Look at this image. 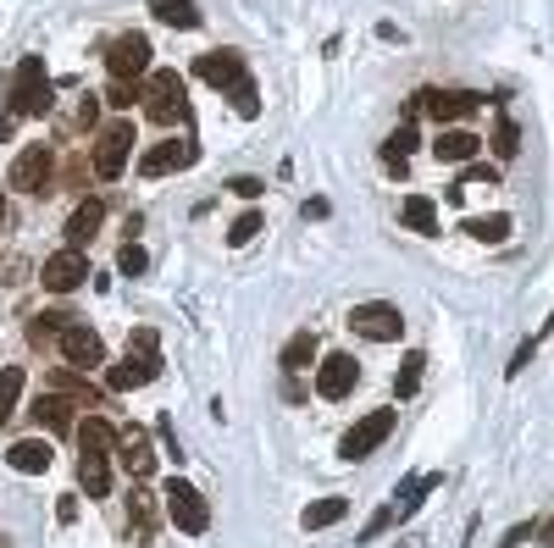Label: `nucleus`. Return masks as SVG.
Returning a JSON list of instances; mask_svg holds the SVG:
<instances>
[{
    "mask_svg": "<svg viewBox=\"0 0 554 548\" xmlns=\"http://www.w3.org/2000/svg\"><path fill=\"white\" fill-rule=\"evenodd\" d=\"M133 100H139V95H133V84H111L106 89V106H117V111H128Z\"/></svg>",
    "mask_w": 554,
    "mask_h": 548,
    "instance_id": "obj_40",
    "label": "nucleus"
},
{
    "mask_svg": "<svg viewBox=\"0 0 554 548\" xmlns=\"http://www.w3.org/2000/svg\"><path fill=\"white\" fill-rule=\"evenodd\" d=\"M466 183H488V189H494V183H499V172L488 167V161H466Z\"/></svg>",
    "mask_w": 554,
    "mask_h": 548,
    "instance_id": "obj_38",
    "label": "nucleus"
},
{
    "mask_svg": "<svg viewBox=\"0 0 554 548\" xmlns=\"http://www.w3.org/2000/svg\"><path fill=\"white\" fill-rule=\"evenodd\" d=\"M106 72L111 84H133V78H150V39L145 34H122L106 50Z\"/></svg>",
    "mask_w": 554,
    "mask_h": 548,
    "instance_id": "obj_6",
    "label": "nucleus"
},
{
    "mask_svg": "<svg viewBox=\"0 0 554 548\" xmlns=\"http://www.w3.org/2000/svg\"><path fill=\"white\" fill-rule=\"evenodd\" d=\"M316 349H322V344H316V333H311V327H305V333H294L289 344H283V371H289V377L311 371V366H316Z\"/></svg>",
    "mask_w": 554,
    "mask_h": 548,
    "instance_id": "obj_24",
    "label": "nucleus"
},
{
    "mask_svg": "<svg viewBox=\"0 0 554 548\" xmlns=\"http://www.w3.org/2000/svg\"><path fill=\"white\" fill-rule=\"evenodd\" d=\"M0 227H6V200H0Z\"/></svg>",
    "mask_w": 554,
    "mask_h": 548,
    "instance_id": "obj_48",
    "label": "nucleus"
},
{
    "mask_svg": "<svg viewBox=\"0 0 554 548\" xmlns=\"http://www.w3.org/2000/svg\"><path fill=\"white\" fill-rule=\"evenodd\" d=\"M477 106H482V95H471V89H422V95H416V111H427L438 128H455V122H466Z\"/></svg>",
    "mask_w": 554,
    "mask_h": 548,
    "instance_id": "obj_7",
    "label": "nucleus"
},
{
    "mask_svg": "<svg viewBox=\"0 0 554 548\" xmlns=\"http://www.w3.org/2000/svg\"><path fill=\"white\" fill-rule=\"evenodd\" d=\"M73 432H78V449L84 454H111L117 449V427H111L106 416H84Z\"/></svg>",
    "mask_w": 554,
    "mask_h": 548,
    "instance_id": "obj_21",
    "label": "nucleus"
},
{
    "mask_svg": "<svg viewBox=\"0 0 554 548\" xmlns=\"http://www.w3.org/2000/svg\"><path fill=\"white\" fill-rule=\"evenodd\" d=\"M56 394H67L73 405H95V399H100L84 377H73V371H61V377H56Z\"/></svg>",
    "mask_w": 554,
    "mask_h": 548,
    "instance_id": "obj_36",
    "label": "nucleus"
},
{
    "mask_svg": "<svg viewBox=\"0 0 554 548\" xmlns=\"http://www.w3.org/2000/svg\"><path fill=\"white\" fill-rule=\"evenodd\" d=\"M344 515H350V499H316V504H305L300 526L305 532H327V526H338Z\"/></svg>",
    "mask_w": 554,
    "mask_h": 548,
    "instance_id": "obj_26",
    "label": "nucleus"
},
{
    "mask_svg": "<svg viewBox=\"0 0 554 548\" xmlns=\"http://www.w3.org/2000/svg\"><path fill=\"white\" fill-rule=\"evenodd\" d=\"M194 72H200L211 89H233L244 78V56L239 50H205V56L194 61Z\"/></svg>",
    "mask_w": 554,
    "mask_h": 548,
    "instance_id": "obj_16",
    "label": "nucleus"
},
{
    "mask_svg": "<svg viewBox=\"0 0 554 548\" xmlns=\"http://www.w3.org/2000/svg\"><path fill=\"white\" fill-rule=\"evenodd\" d=\"M477 150H482V139H477V133H466V128H438V139H433V155H438V161H449V167L477 161Z\"/></svg>",
    "mask_w": 554,
    "mask_h": 548,
    "instance_id": "obj_17",
    "label": "nucleus"
},
{
    "mask_svg": "<svg viewBox=\"0 0 554 548\" xmlns=\"http://www.w3.org/2000/svg\"><path fill=\"white\" fill-rule=\"evenodd\" d=\"M156 521H161V515H156V493H133V499H128V526L139 537H150V532H156Z\"/></svg>",
    "mask_w": 554,
    "mask_h": 548,
    "instance_id": "obj_29",
    "label": "nucleus"
},
{
    "mask_svg": "<svg viewBox=\"0 0 554 548\" xmlns=\"http://www.w3.org/2000/svg\"><path fill=\"white\" fill-rule=\"evenodd\" d=\"M228 95H233V111H239V117H261V95H255V78H250V72H244Z\"/></svg>",
    "mask_w": 554,
    "mask_h": 548,
    "instance_id": "obj_34",
    "label": "nucleus"
},
{
    "mask_svg": "<svg viewBox=\"0 0 554 548\" xmlns=\"http://www.w3.org/2000/svg\"><path fill=\"white\" fill-rule=\"evenodd\" d=\"M261 227H266V216L250 205V211H244V216H233V227H228V244H233V250H244V244H250L255 233H261Z\"/></svg>",
    "mask_w": 554,
    "mask_h": 548,
    "instance_id": "obj_33",
    "label": "nucleus"
},
{
    "mask_svg": "<svg viewBox=\"0 0 554 548\" xmlns=\"http://www.w3.org/2000/svg\"><path fill=\"white\" fill-rule=\"evenodd\" d=\"M45 111H50V78H45V61H39V56H23V61H17V78H12L6 133H12L23 117H45Z\"/></svg>",
    "mask_w": 554,
    "mask_h": 548,
    "instance_id": "obj_1",
    "label": "nucleus"
},
{
    "mask_svg": "<svg viewBox=\"0 0 554 548\" xmlns=\"http://www.w3.org/2000/svg\"><path fill=\"white\" fill-rule=\"evenodd\" d=\"M422 371H427V355H416V349H410V355L399 360V371H394V394L410 399L416 388H422Z\"/></svg>",
    "mask_w": 554,
    "mask_h": 548,
    "instance_id": "obj_28",
    "label": "nucleus"
},
{
    "mask_svg": "<svg viewBox=\"0 0 554 548\" xmlns=\"http://www.w3.org/2000/svg\"><path fill=\"white\" fill-rule=\"evenodd\" d=\"M527 537H538V526H532V521H521V526H510V532H505V543H499V548H521Z\"/></svg>",
    "mask_w": 554,
    "mask_h": 548,
    "instance_id": "obj_42",
    "label": "nucleus"
},
{
    "mask_svg": "<svg viewBox=\"0 0 554 548\" xmlns=\"http://www.w3.org/2000/svg\"><path fill=\"white\" fill-rule=\"evenodd\" d=\"M128 344H139V349H161V338H156V327H133Z\"/></svg>",
    "mask_w": 554,
    "mask_h": 548,
    "instance_id": "obj_44",
    "label": "nucleus"
},
{
    "mask_svg": "<svg viewBox=\"0 0 554 548\" xmlns=\"http://www.w3.org/2000/svg\"><path fill=\"white\" fill-rule=\"evenodd\" d=\"M145 117L161 122V128H172V122L189 117V95H183V78L178 72H150L145 78Z\"/></svg>",
    "mask_w": 554,
    "mask_h": 548,
    "instance_id": "obj_2",
    "label": "nucleus"
},
{
    "mask_svg": "<svg viewBox=\"0 0 554 548\" xmlns=\"http://www.w3.org/2000/svg\"><path fill=\"white\" fill-rule=\"evenodd\" d=\"M161 377V349H139L128 344V355H122V366L106 371V388L111 394H128V388H145V382Z\"/></svg>",
    "mask_w": 554,
    "mask_h": 548,
    "instance_id": "obj_8",
    "label": "nucleus"
},
{
    "mask_svg": "<svg viewBox=\"0 0 554 548\" xmlns=\"http://www.w3.org/2000/svg\"><path fill=\"white\" fill-rule=\"evenodd\" d=\"M156 432H161V443H167V454H172V460H183V454H178V432H172V421H167V416L156 421Z\"/></svg>",
    "mask_w": 554,
    "mask_h": 548,
    "instance_id": "obj_43",
    "label": "nucleus"
},
{
    "mask_svg": "<svg viewBox=\"0 0 554 548\" xmlns=\"http://www.w3.org/2000/svg\"><path fill=\"white\" fill-rule=\"evenodd\" d=\"M228 189L239 194V200H261V194H266V183H261V178H233Z\"/></svg>",
    "mask_w": 554,
    "mask_h": 548,
    "instance_id": "obj_39",
    "label": "nucleus"
},
{
    "mask_svg": "<svg viewBox=\"0 0 554 548\" xmlns=\"http://www.w3.org/2000/svg\"><path fill=\"white\" fill-rule=\"evenodd\" d=\"M50 178H56V155H50V144H28V150L12 161V189H23V194H45Z\"/></svg>",
    "mask_w": 554,
    "mask_h": 548,
    "instance_id": "obj_10",
    "label": "nucleus"
},
{
    "mask_svg": "<svg viewBox=\"0 0 554 548\" xmlns=\"http://www.w3.org/2000/svg\"><path fill=\"white\" fill-rule=\"evenodd\" d=\"M78 482L89 488V499L111 493V454H78Z\"/></svg>",
    "mask_w": 554,
    "mask_h": 548,
    "instance_id": "obj_22",
    "label": "nucleus"
},
{
    "mask_svg": "<svg viewBox=\"0 0 554 548\" xmlns=\"http://www.w3.org/2000/svg\"><path fill=\"white\" fill-rule=\"evenodd\" d=\"M17 399H23V366H0V427L12 421Z\"/></svg>",
    "mask_w": 554,
    "mask_h": 548,
    "instance_id": "obj_30",
    "label": "nucleus"
},
{
    "mask_svg": "<svg viewBox=\"0 0 554 548\" xmlns=\"http://www.w3.org/2000/svg\"><path fill=\"white\" fill-rule=\"evenodd\" d=\"M200 161V150H194V139H167V144H150L145 155H139V178H167V172L178 167H194Z\"/></svg>",
    "mask_w": 554,
    "mask_h": 548,
    "instance_id": "obj_12",
    "label": "nucleus"
},
{
    "mask_svg": "<svg viewBox=\"0 0 554 548\" xmlns=\"http://www.w3.org/2000/svg\"><path fill=\"white\" fill-rule=\"evenodd\" d=\"M161 499H167V521L178 526V532L200 537L205 526H211V504H205V493H200V488H189L183 477H172L167 488H161Z\"/></svg>",
    "mask_w": 554,
    "mask_h": 548,
    "instance_id": "obj_4",
    "label": "nucleus"
},
{
    "mask_svg": "<svg viewBox=\"0 0 554 548\" xmlns=\"http://www.w3.org/2000/svg\"><path fill=\"white\" fill-rule=\"evenodd\" d=\"M538 543H554V515H549V521L538 526Z\"/></svg>",
    "mask_w": 554,
    "mask_h": 548,
    "instance_id": "obj_46",
    "label": "nucleus"
},
{
    "mask_svg": "<svg viewBox=\"0 0 554 548\" xmlns=\"http://www.w3.org/2000/svg\"><path fill=\"white\" fill-rule=\"evenodd\" d=\"M388 526H394V510H377L372 521H366V532H361V543H372L377 532H388Z\"/></svg>",
    "mask_w": 554,
    "mask_h": 548,
    "instance_id": "obj_41",
    "label": "nucleus"
},
{
    "mask_svg": "<svg viewBox=\"0 0 554 548\" xmlns=\"http://www.w3.org/2000/svg\"><path fill=\"white\" fill-rule=\"evenodd\" d=\"M399 427V410H366L361 421H355L350 432H344V443H338V460H366L372 449H383L388 443V432Z\"/></svg>",
    "mask_w": 554,
    "mask_h": 548,
    "instance_id": "obj_5",
    "label": "nucleus"
},
{
    "mask_svg": "<svg viewBox=\"0 0 554 548\" xmlns=\"http://www.w3.org/2000/svg\"><path fill=\"white\" fill-rule=\"evenodd\" d=\"M355 382H361V366H355L350 355H327L322 366H316V394L322 399H350Z\"/></svg>",
    "mask_w": 554,
    "mask_h": 548,
    "instance_id": "obj_14",
    "label": "nucleus"
},
{
    "mask_svg": "<svg viewBox=\"0 0 554 548\" xmlns=\"http://www.w3.org/2000/svg\"><path fill=\"white\" fill-rule=\"evenodd\" d=\"M50 460H56V454H50V438H23V443H12V449H6V465H12V471H23V477L50 471Z\"/></svg>",
    "mask_w": 554,
    "mask_h": 548,
    "instance_id": "obj_20",
    "label": "nucleus"
},
{
    "mask_svg": "<svg viewBox=\"0 0 554 548\" xmlns=\"http://www.w3.org/2000/svg\"><path fill=\"white\" fill-rule=\"evenodd\" d=\"M56 521H61V526H73V521H78V499H73V493L56 504Z\"/></svg>",
    "mask_w": 554,
    "mask_h": 548,
    "instance_id": "obj_45",
    "label": "nucleus"
},
{
    "mask_svg": "<svg viewBox=\"0 0 554 548\" xmlns=\"http://www.w3.org/2000/svg\"><path fill=\"white\" fill-rule=\"evenodd\" d=\"M145 6H150V17L167 23V28H200V6H194V0H145Z\"/></svg>",
    "mask_w": 554,
    "mask_h": 548,
    "instance_id": "obj_23",
    "label": "nucleus"
},
{
    "mask_svg": "<svg viewBox=\"0 0 554 548\" xmlns=\"http://www.w3.org/2000/svg\"><path fill=\"white\" fill-rule=\"evenodd\" d=\"M128 150H133V122H111L95 144V178L117 183L128 172Z\"/></svg>",
    "mask_w": 554,
    "mask_h": 548,
    "instance_id": "obj_9",
    "label": "nucleus"
},
{
    "mask_svg": "<svg viewBox=\"0 0 554 548\" xmlns=\"http://www.w3.org/2000/svg\"><path fill=\"white\" fill-rule=\"evenodd\" d=\"M61 355H67V366H78V371L106 366V344H100V333H95V327H84V322L61 327Z\"/></svg>",
    "mask_w": 554,
    "mask_h": 548,
    "instance_id": "obj_11",
    "label": "nucleus"
},
{
    "mask_svg": "<svg viewBox=\"0 0 554 548\" xmlns=\"http://www.w3.org/2000/svg\"><path fill=\"white\" fill-rule=\"evenodd\" d=\"M117 460H122V471H128L133 482H145L150 471H156V449H150V432H145V427H122V432H117Z\"/></svg>",
    "mask_w": 554,
    "mask_h": 548,
    "instance_id": "obj_13",
    "label": "nucleus"
},
{
    "mask_svg": "<svg viewBox=\"0 0 554 548\" xmlns=\"http://www.w3.org/2000/svg\"><path fill=\"white\" fill-rule=\"evenodd\" d=\"M0 548H12V537H6V532H0Z\"/></svg>",
    "mask_w": 554,
    "mask_h": 548,
    "instance_id": "obj_47",
    "label": "nucleus"
},
{
    "mask_svg": "<svg viewBox=\"0 0 554 548\" xmlns=\"http://www.w3.org/2000/svg\"><path fill=\"white\" fill-rule=\"evenodd\" d=\"M460 233H471L477 244H505V239H510V216H505V211H494V216H466V222H460Z\"/></svg>",
    "mask_w": 554,
    "mask_h": 548,
    "instance_id": "obj_27",
    "label": "nucleus"
},
{
    "mask_svg": "<svg viewBox=\"0 0 554 548\" xmlns=\"http://www.w3.org/2000/svg\"><path fill=\"white\" fill-rule=\"evenodd\" d=\"M100 222H106V205L89 194V200H78V211L67 216V250H84L89 239L100 233Z\"/></svg>",
    "mask_w": 554,
    "mask_h": 548,
    "instance_id": "obj_19",
    "label": "nucleus"
},
{
    "mask_svg": "<svg viewBox=\"0 0 554 548\" xmlns=\"http://www.w3.org/2000/svg\"><path fill=\"white\" fill-rule=\"evenodd\" d=\"M399 222H405L410 233H438V205L427 200V194H405V205H399Z\"/></svg>",
    "mask_w": 554,
    "mask_h": 548,
    "instance_id": "obj_25",
    "label": "nucleus"
},
{
    "mask_svg": "<svg viewBox=\"0 0 554 548\" xmlns=\"http://www.w3.org/2000/svg\"><path fill=\"white\" fill-rule=\"evenodd\" d=\"M89 277V261H84V250H61V255H50L45 261V272H39V283L50 288V294H73L78 283Z\"/></svg>",
    "mask_w": 554,
    "mask_h": 548,
    "instance_id": "obj_15",
    "label": "nucleus"
},
{
    "mask_svg": "<svg viewBox=\"0 0 554 548\" xmlns=\"http://www.w3.org/2000/svg\"><path fill=\"white\" fill-rule=\"evenodd\" d=\"M350 333L366 338V344H399L405 316H399V305H388V299H366V305L350 310Z\"/></svg>",
    "mask_w": 554,
    "mask_h": 548,
    "instance_id": "obj_3",
    "label": "nucleus"
},
{
    "mask_svg": "<svg viewBox=\"0 0 554 548\" xmlns=\"http://www.w3.org/2000/svg\"><path fill=\"white\" fill-rule=\"evenodd\" d=\"M73 322V316H61V310H45V316H34V322H28V338H34V344H50V338H61V327Z\"/></svg>",
    "mask_w": 554,
    "mask_h": 548,
    "instance_id": "obj_35",
    "label": "nucleus"
},
{
    "mask_svg": "<svg viewBox=\"0 0 554 548\" xmlns=\"http://www.w3.org/2000/svg\"><path fill=\"white\" fill-rule=\"evenodd\" d=\"M73 410H78V405H73L67 394H56V388L34 399V421H39L45 432H73V427H78V416H73Z\"/></svg>",
    "mask_w": 554,
    "mask_h": 548,
    "instance_id": "obj_18",
    "label": "nucleus"
},
{
    "mask_svg": "<svg viewBox=\"0 0 554 548\" xmlns=\"http://www.w3.org/2000/svg\"><path fill=\"white\" fill-rule=\"evenodd\" d=\"M494 155H499V161H516V155H521V128L505 117V111L494 117Z\"/></svg>",
    "mask_w": 554,
    "mask_h": 548,
    "instance_id": "obj_31",
    "label": "nucleus"
},
{
    "mask_svg": "<svg viewBox=\"0 0 554 548\" xmlns=\"http://www.w3.org/2000/svg\"><path fill=\"white\" fill-rule=\"evenodd\" d=\"M410 150H416V128L405 122V128H394V133H388V144H383V161H388L394 172H405V155H410Z\"/></svg>",
    "mask_w": 554,
    "mask_h": 548,
    "instance_id": "obj_32",
    "label": "nucleus"
},
{
    "mask_svg": "<svg viewBox=\"0 0 554 548\" xmlns=\"http://www.w3.org/2000/svg\"><path fill=\"white\" fill-rule=\"evenodd\" d=\"M145 266H150V255L139 250V244H122V255H117V272H122V277H139Z\"/></svg>",
    "mask_w": 554,
    "mask_h": 548,
    "instance_id": "obj_37",
    "label": "nucleus"
}]
</instances>
